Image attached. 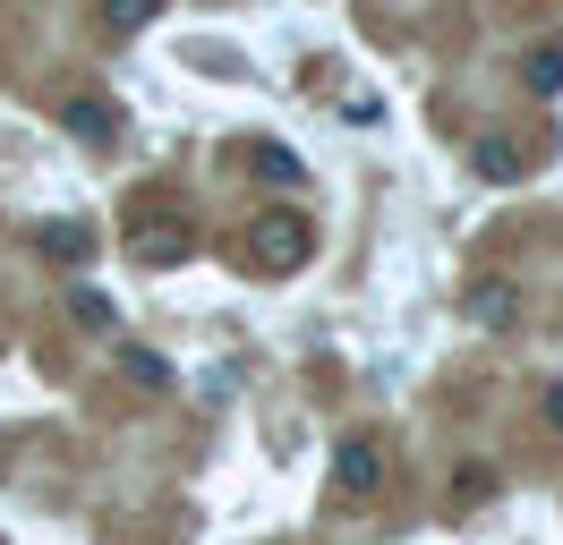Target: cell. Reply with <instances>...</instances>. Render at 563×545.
I'll list each match as a JSON object with an SVG mask.
<instances>
[{
	"label": "cell",
	"instance_id": "obj_9",
	"mask_svg": "<svg viewBox=\"0 0 563 545\" xmlns=\"http://www.w3.org/2000/svg\"><path fill=\"white\" fill-rule=\"evenodd\" d=\"M69 129L86 136V145H120V111H103V102H69Z\"/></svg>",
	"mask_w": 563,
	"mask_h": 545
},
{
	"label": "cell",
	"instance_id": "obj_8",
	"mask_svg": "<svg viewBox=\"0 0 563 545\" xmlns=\"http://www.w3.org/2000/svg\"><path fill=\"white\" fill-rule=\"evenodd\" d=\"M69 315H77V324H86V333H120V307H111L103 290H86V281H77V290H69Z\"/></svg>",
	"mask_w": 563,
	"mask_h": 545
},
{
	"label": "cell",
	"instance_id": "obj_2",
	"mask_svg": "<svg viewBox=\"0 0 563 545\" xmlns=\"http://www.w3.org/2000/svg\"><path fill=\"white\" fill-rule=\"evenodd\" d=\"M470 163H478L487 188H521V179H529V154L512 145V136H478V154H470Z\"/></svg>",
	"mask_w": 563,
	"mask_h": 545
},
{
	"label": "cell",
	"instance_id": "obj_6",
	"mask_svg": "<svg viewBox=\"0 0 563 545\" xmlns=\"http://www.w3.org/2000/svg\"><path fill=\"white\" fill-rule=\"evenodd\" d=\"M43 256H60V265H86V256H95V231H86V222H52V231H43Z\"/></svg>",
	"mask_w": 563,
	"mask_h": 545
},
{
	"label": "cell",
	"instance_id": "obj_11",
	"mask_svg": "<svg viewBox=\"0 0 563 545\" xmlns=\"http://www.w3.org/2000/svg\"><path fill=\"white\" fill-rule=\"evenodd\" d=\"M470 315H478V324H512V290H504V281H478V290H470Z\"/></svg>",
	"mask_w": 563,
	"mask_h": 545
},
{
	"label": "cell",
	"instance_id": "obj_12",
	"mask_svg": "<svg viewBox=\"0 0 563 545\" xmlns=\"http://www.w3.org/2000/svg\"><path fill=\"white\" fill-rule=\"evenodd\" d=\"M453 486H461V503H487V494H495V469H461Z\"/></svg>",
	"mask_w": 563,
	"mask_h": 545
},
{
	"label": "cell",
	"instance_id": "obj_10",
	"mask_svg": "<svg viewBox=\"0 0 563 545\" xmlns=\"http://www.w3.org/2000/svg\"><path fill=\"white\" fill-rule=\"evenodd\" d=\"M120 375H129V383H145V392H163V383H172V367H163L154 349H137V341H120Z\"/></svg>",
	"mask_w": 563,
	"mask_h": 545
},
{
	"label": "cell",
	"instance_id": "obj_5",
	"mask_svg": "<svg viewBox=\"0 0 563 545\" xmlns=\"http://www.w3.org/2000/svg\"><path fill=\"white\" fill-rule=\"evenodd\" d=\"M129 247L163 265V256H188V231H172V222H129Z\"/></svg>",
	"mask_w": 563,
	"mask_h": 545
},
{
	"label": "cell",
	"instance_id": "obj_1",
	"mask_svg": "<svg viewBox=\"0 0 563 545\" xmlns=\"http://www.w3.org/2000/svg\"><path fill=\"white\" fill-rule=\"evenodd\" d=\"M308 256H317V222L299 204H274V213L247 222V265L256 272H299Z\"/></svg>",
	"mask_w": 563,
	"mask_h": 545
},
{
	"label": "cell",
	"instance_id": "obj_3",
	"mask_svg": "<svg viewBox=\"0 0 563 545\" xmlns=\"http://www.w3.org/2000/svg\"><path fill=\"white\" fill-rule=\"evenodd\" d=\"M247 163H256V179H274V188H299V179H308V163H299L282 136H256V145H247Z\"/></svg>",
	"mask_w": 563,
	"mask_h": 545
},
{
	"label": "cell",
	"instance_id": "obj_7",
	"mask_svg": "<svg viewBox=\"0 0 563 545\" xmlns=\"http://www.w3.org/2000/svg\"><path fill=\"white\" fill-rule=\"evenodd\" d=\"M529 94H563V34H547L529 52Z\"/></svg>",
	"mask_w": 563,
	"mask_h": 545
},
{
	"label": "cell",
	"instance_id": "obj_13",
	"mask_svg": "<svg viewBox=\"0 0 563 545\" xmlns=\"http://www.w3.org/2000/svg\"><path fill=\"white\" fill-rule=\"evenodd\" d=\"M547 426H555V435H563V383H555V392H547Z\"/></svg>",
	"mask_w": 563,
	"mask_h": 545
},
{
	"label": "cell",
	"instance_id": "obj_4",
	"mask_svg": "<svg viewBox=\"0 0 563 545\" xmlns=\"http://www.w3.org/2000/svg\"><path fill=\"white\" fill-rule=\"evenodd\" d=\"M333 486H342V494H367V486H376V443H342V452H333Z\"/></svg>",
	"mask_w": 563,
	"mask_h": 545
}]
</instances>
